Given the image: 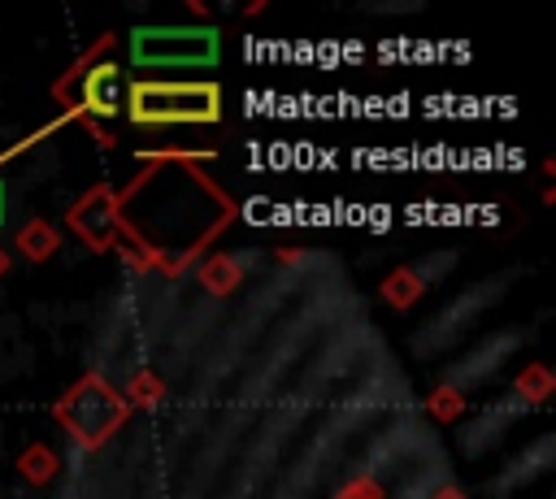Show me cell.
<instances>
[{
    "instance_id": "4",
    "label": "cell",
    "mask_w": 556,
    "mask_h": 499,
    "mask_svg": "<svg viewBox=\"0 0 556 499\" xmlns=\"http://www.w3.org/2000/svg\"><path fill=\"white\" fill-rule=\"evenodd\" d=\"M0 221H4V187H0Z\"/></svg>"
},
{
    "instance_id": "3",
    "label": "cell",
    "mask_w": 556,
    "mask_h": 499,
    "mask_svg": "<svg viewBox=\"0 0 556 499\" xmlns=\"http://www.w3.org/2000/svg\"><path fill=\"white\" fill-rule=\"evenodd\" d=\"M83 104H87L91 113L113 117V113L126 104L122 69H117V65H96V69H87V78H83Z\"/></svg>"
},
{
    "instance_id": "2",
    "label": "cell",
    "mask_w": 556,
    "mask_h": 499,
    "mask_svg": "<svg viewBox=\"0 0 556 499\" xmlns=\"http://www.w3.org/2000/svg\"><path fill=\"white\" fill-rule=\"evenodd\" d=\"M130 52L139 65H208L217 61V30H139Z\"/></svg>"
},
{
    "instance_id": "1",
    "label": "cell",
    "mask_w": 556,
    "mask_h": 499,
    "mask_svg": "<svg viewBox=\"0 0 556 499\" xmlns=\"http://www.w3.org/2000/svg\"><path fill=\"white\" fill-rule=\"evenodd\" d=\"M126 113L139 126L217 121L222 91L213 82H135V87H126Z\"/></svg>"
}]
</instances>
